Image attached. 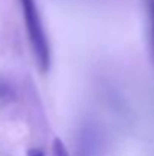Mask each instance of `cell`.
Returning a JSON list of instances; mask_svg holds the SVG:
<instances>
[{"mask_svg":"<svg viewBox=\"0 0 154 156\" xmlns=\"http://www.w3.org/2000/svg\"><path fill=\"white\" fill-rule=\"evenodd\" d=\"M23 6V14H24V21L27 27V34L33 47V52L36 55L38 64L43 71L49 70L50 65V50H49V43L43 29V23L38 14V8L35 0H20Z\"/></svg>","mask_w":154,"mask_h":156,"instance_id":"6da1fadb","label":"cell"},{"mask_svg":"<svg viewBox=\"0 0 154 156\" xmlns=\"http://www.w3.org/2000/svg\"><path fill=\"white\" fill-rule=\"evenodd\" d=\"M53 156H70L63 143L59 138H54V141H53Z\"/></svg>","mask_w":154,"mask_h":156,"instance_id":"7a4b0ae2","label":"cell"},{"mask_svg":"<svg viewBox=\"0 0 154 156\" xmlns=\"http://www.w3.org/2000/svg\"><path fill=\"white\" fill-rule=\"evenodd\" d=\"M27 156H44V153H43V150H39V149H30V150L27 152Z\"/></svg>","mask_w":154,"mask_h":156,"instance_id":"3957f363","label":"cell"}]
</instances>
